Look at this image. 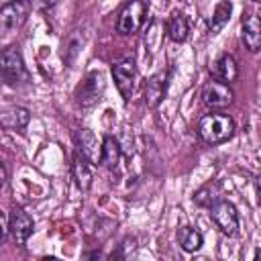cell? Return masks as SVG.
<instances>
[{
  "label": "cell",
  "mask_w": 261,
  "mask_h": 261,
  "mask_svg": "<svg viewBox=\"0 0 261 261\" xmlns=\"http://www.w3.org/2000/svg\"><path fill=\"white\" fill-rule=\"evenodd\" d=\"M198 135L208 145H220L234 135V122L226 114H204L198 122Z\"/></svg>",
  "instance_id": "6da1fadb"
},
{
  "label": "cell",
  "mask_w": 261,
  "mask_h": 261,
  "mask_svg": "<svg viewBox=\"0 0 261 261\" xmlns=\"http://www.w3.org/2000/svg\"><path fill=\"white\" fill-rule=\"evenodd\" d=\"M257 190H259V192H261V175H259V177H257Z\"/></svg>",
  "instance_id": "603a6c76"
},
{
  "label": "cell",
  "mask_w": 261,
  "mask_h": 261,
  "mask_svg": "<svg viewBox=\"0 0 261 261\" xmlns=\"http://www.w3.org/2000/svg\"><path fill=\"white\" fill-rule=\"evenodd\" d=\"M112 77L114 84L122 96L124 102L130 100L133 90H135V80H137V67H135V59L133 57H124L122 61L112 65Z\"/></svg>",
  "instance_id": "5b68a950"
},
{
  "label": "cell",
  "mask_w": 261,
  "mask_h": 261,
  "mask_svg": "<svg viewBox=\"0 0 261 261\" xmlns=\"http://www.w3.org/2000/svg\"><path fill=\"white\" fill-rule=\"evenodd\" d=\"M259 20H261V12H259Z\"/></svg>",
  "instance_id": "d4e9b609"
},
{
  "label": "cell",
  "mask_w": 261,
  "mask_h": 261,
  "mask_svg": "<svg viewBox=\"0 0 261 261\" xmlns=\"http://www.w3.org/2000/svg\"><path fill=\"white\" fill-rule=\"evenodd\" d=\"M218 200H220V188H218L216 181H208L206 186H202V188L194 194V202H196L198 206L210 208V206L216 204Z\"/></svg>",
  "instance_id": "ffe728a7"
},
{
  "label": "cell",
  "mask_w": 261,
  "mask_h": 261,
  "mask_svg": "<svg viewBox=\"0 0 261 261\" xmlns=\"http://www.w3.org/2000/svg\"><path fill=\"white\" fill-rule=\"evenodd\" d=\"M147 2L145 0H130L118 14V22H116V31L120 35H133L137 33L147 16Z\"/></svg>",
  "instance_id": "7a4b0ae2"
},
{
  "label": "cell",
  "mask_w": 261,
  "mask_h": 261,
  "mask_svg": "<svg viewBox=\"0 0 261 261\" xmlns=\"http://www.w3.org/2000/svg\"><path fill=\"white\" fill-rule=\"evenodd\" d=\"M31 120V112L27 108H20V106H12V108H6L2 112V126L6 130H18L22 133L27 128Z\"/></svg>",
  "instance_id": "7c38bea8"
},
{
  "label": "cell",
  "mask_w": 261,
  "mask_h": 261,
  "mask_svg": "<svg viewBox=\"0 0 261 261\" xmlns=\"http://www.w3.org/2000/svg\"><path fill=\"white\" fill-rule=\"evenodd\" d=\"M255 2H261V0H255Z\"/></svg>",
  "instance_id": "484cf974"
},
{
  "label": "cell",
  "mask_w": 261,
  "mask_h": 261,
  "mask_svg": "<svg viewBox=\"0 0 261 261\" xmlns=\"http://www.w3.org/2000/svg\"><path fill=\"white\" fill-rule=\"evenodd\" d=\"M167 80H169V71H161V73H155L147 82V86H145V104L149 108H157L161 104V100L165 98Z\"/></svg>",
  "instance_id": "30bf717a"
},
{
  "label": "cell",
  "mask_w": 261,
  "mask_h": 261,
  "mask_svg": "<svg viewBox=\"0 0 261 261\" xmlns=\"http://www.w3.org/2000/svg\"><path fill=\"white\" fill-rule=\"evenodd\" d=\"M2 73H4V80L6 84L14 86L16 82L20 80H27V69H24V61H22V55L18 51L16 45H10L2 51Z\"/></svg>",
  "instance_id": "8992f818"
},
{
  "label": "cell",
  "mask_w": 261,
  "mask_h": 261,
  "mask_svg": "<svg viewBox=\"0 0 261 261\" xmlns=\"http://www.w3.org/2000/svg\"><path fill=\"white\" fill-rule=\"evenodd\" d=\"M243 43L249 51L261 49V20L253 14H243Z\"/></svg>",
  "instance_id": "8fae6325"
},
{
  "label": "cell",
  "mask_w": 261,
  "mask_h": 261,
  "mask_svg": "<svg viewBox=\"0 0 261 261\" xmlns=\"http://www.w3.org/2000/svg\"><path fill=\"white\" fill-rule=\"evenodd\" d=\"M75 143H77V149L80 153L90 161V163H98L100 159V153H98V141L94 137V133L90 128H82L77 130L75 135Z\"/></svg>",
  "instance_id": "4fadbf2b"
},
{
  "label": "cell",
  "mask_w": 261,
  "mask_h": 261,
  "mask_svg": "<svg viewBox=\"0 0 261 261\" xmlns=\"http://www.w3.org/2000/svg\"><path fill=\"white\" fill-rule=\"evenodd\" d=\"M157 29H159V22L153 20L151 27L147 29V35H145V45H147L151 51H155V49L159 47V41H161V35L157 33Z\"/></svg>",
  "instance_id": "44dd1931"
},
{
  "label": "cell",
  "mask_w": 261,
  "mask_h": 261,
  "mask_svg": "<svg viewBox=\"0 0 261 261\" xmlns=\"http://www.w3.org/2000/svg\"><path fill=\"white\" fill-rule=\"evenodd\" d=\"M102 92H104V75L100 71L88 73V77L84 80V84L77 90V102H80V106L88 108V106L96 104L100 100Z\"/></svg>",
  "instance_id": "9c48e42d"
},
{
  "label": "cell",
  "mask_w": 261,
  "mask_h": 261,
  "mask_svg": "<svg viewBox=\"0 0 261 261\" xmlns=\"http://www.w3.org/2000/svg\"><path fill=\"white\" fill-rule=\"evenodd\" d=\"M255 257H261V251H257V253H255Z\"/></svg>",
  "instance_id": "cb8c5ba5"
},
{
  "label": "cell",
  "mask_w": 261,
  "mask_h": 261,
  "mask_svg": "<svg viewBox=\"0 0 261 261\" xmlns=\"http://www.w3.org/2000/svg\"><path fill=\"white\" fill-rule=\"evenodd\" d=\"M177 241H179V245H181L184 251L194 253V251H198V249L202 247L204 237H202L200 230H196V228H192V226H181V228L177 230Z\"/></svg>",
  "instance_id": "ac0fdd59"
},
{
  "label": "cell",
  "mask_w": 261,
  "mask_h": 261,
  "mask_svg": "<svg viewBox=\"0 0 261 261\" xmlns=\"http://www.w3.org/2000/svg\"><path fill=\"white\" fill-rule=\"evenodd\" d=\"M214 75L224 82V84H230L239 77V67H237V61L232 55H222L218 61H216V67H214Z\"/></svg>",
  "instance_id": "e0dca14e"
},
{
  "label": "cell",
  "mask_w": 261,
  "mask_h": 261,
  "mask_svg": "<svg viewBox=\"0 0 261 261\" xmlns=\"http://www.w3.org/2000/svg\"><path fill=\"white\" fill-rule=\"evenodd\" d=\"M230 12H232V4H230L228 0L218 2L216 8H214V12H212V18L208 20V33H210V35L220 33V31L224 29V24L228 22Z\"/></svg>",
  "instance_id": "2e32d148"
},
{
  "label": "cell",
  "mask_w": 261,
  "mask_h": 261,
  "mask_svg": "<svg viewBox=\"0 0 261 261\" xmlns=\"http://www.w3.org/2000/svg\"><path fill=\"white\" fill-rule=\"evenodd\" d=\"M71 171H73V179H75L77 188H80L82 192H88L90 186H92V171H90L88 159H86L82 153H75V155H73Z\"/></svg>",
  "instance_id": "9a60e30c"
},
{
  "label": "cell",
  "mask_w": 261,
  "mask_h": 261,
  "mask_svg": "<svg viewBox=\"0 0 261 261\" xmlns=\"http://www.w3.org/2000/svg\"><path fill=\"white\" fill-rule=\"evenodd\" d=\"M210 216L214 220V224L220 228V232L234 237L237 228H239V212L234 208L232 202L228 200H218L216 204L210 206Z\"/></svg>",
  "instance_id": "277c9868"
},
{
  "label": "cell",
  "mask_w": 261,
  "mask_h": 261,
  "mask_svg": "<svg viewBox=\"0 0 261 261\" xmlns=\"http://www.w3.org/2000/svg\"><path fill=\"white\" fill-rule=\"evenodd\" d=\"M31 12V2L29 0H12V2H6L0 10V29L4 35L8 33H14L18 31L27 16Z\"/></svg>",
  "instance_id": "3957f363"
},
{
  "label": "cell",
  "mask_w": 261,
  "mask_h": 261,
  "mask_svg": "<svg viewBox=\"0 0 261 261\" xmlns=\"http://www.w3.org/2000/svg\"><path fill=\"white\" fill-rule=\"evenodd\" d=\"M118 161H120V143L112 135H106L100 147V163L108 169H114Z\"/></svg>",
  "instance_id": "5bb4252c"
},
{
  "label": "cell",
  "mask_w": 261,
  "mask_h": 261,
  "mask_svg": "<svg viewBox=\"0 0 261 261\" xmlns=\"http://www.w3.org/2000/svg\"><path fill=\"white\" fill-rule=\"evenodd\" d=\"M57 2H59V0H45V6H49V8H51V6H55Z\"/></svg>",
  "instance_id": "7402d4cb"
},
{
  "label": "cell",
  "mask_w": 261,
  "mask_h": 261,
  "mask_svg": "<svg viewBox=\"0 0 261 261\" xmlns=\"http://www.w3.org/2000/svg\"><path fill=\"white\" fill-rule=\"evenodd\" d=\"M33 218L22 210V208H12L10 216H8V232L12 234L16 245H24L29 241V237L33 234Z\"/></svg>",
  "instance_id": "ba28073f"
},
{
  "label": "cell",
  "mask_w": 261,
  "mask_h": 261,
  "mask_svg": "<svg viewBox=\"0 0 261 261\" xmlns=\"http://www.w3.org/2000/svg\"><path fill=\"white\" fill-rule=\"evenodd\" d=\"M167 33H169V39L175 41V43H184L188 39V33H190V27H188V20L184 14L175 12L169 22H167Z\"/></svg>",
  "instance_id": "d6986e66"
},
{
  "label": "cell",
  "mask_w": 261,
  "mask_h": 261,
  "mask_svg": "<svg viewBox=\"0 0 261 261\" xmlns=\"http://www.w3.org/2000/svg\"><path fill=\"white\" fill-rule=\"evenodd\" d=\"M232 90L220 80H210L202 88V102L210 108H224L232 102Z\"/></svg>",
  "instance_id": "52a82bcc"
}]
</instances>
